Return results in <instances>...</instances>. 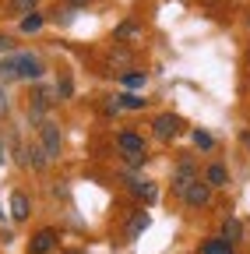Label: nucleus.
I'll return each instance as SVG.
<instances>
[{"instance_id": "obj_1", "label": "nucleus", "mask_w": 250, "mask_h": 254, "mask_svg": "<svg viewBox=\"0 0 250 254\" xmlns=\"http://www.w3.org/2000/svg\"><path fill=\"white\" fill-rule=\"evenodd\" d=\"M0 78L14 81V78H28V81H39L43 78V60L36 53H14L0 60Z\"/></svg>"}, {"instance_id": "obj_2", "label": "nucleus", "mask_w": 250, "mask_h": 254, "mask_svg": "<svg viewBox=\"0 0 250 254\" xmlns=\"http://www.w3.org/2000/svg\"><path fill=\"white\" fill-rule=\"evenodd\" d=\"M116 148H120V155H123V163L134 166V170L148 163V145H145V138L134 134V131H123V134L116 138Z\"/></svg>"}, {"instance_id": "obj_3", "label": "nucleus", "mask_w": 250, "mask_h": 254, "mask_svg": "<svg viewBox=\"0 0 250 254\" xmlns=\"http://www.w3.org/2000/svg\"><path fill=\"white\" fill-rule=\"evenodd\" d=\"M39 148L46 152V159H60V148H64V138H60V127L53 120L39 124Z\"/></svg>"}, {"instance_id": "obj_4", "label": "nucleus", "mask_w": 250, "mask_h": 254, "mask_svg": "<svg viewBox=\"0 0 250 254\" xmlns=\"http://www.w3.org/2000/svg\"><path fill=\"white\" fill-rule=\"evenodd\" d=\"M183 117H176V113H162V117H155V124H151V134L159 138V141H173L180 131H183Z\"/></svg>"}, {"instance_id": "obj_5", "label": "nucleus", "mask_w": 250, "mask_h": 254, "mask_svg": "<svg viewBox=\"0 0 250 254\" xmlns=\"http://www.w3.org/2000/svg\"><path fill=\"white\" fill-rule=\"evenodd\" d=\"M183 201L191 205V208H204V205L211 201V187H208V184H204V180L198 177V180H194L191 187L183 190Z\"/></svg>"}, {"instance_id": "obj_6", "label": "nucleus", "mask_w": 250, "mask_h": 254, "mask_svg": "<svg viewBox=\"0 0 250 254\" xmlns=\"http://www.w3.org/2000/svg\"><path fill=\"white\" fill-rule=\"evenodd\" d=\"M148 222H151V215H148L145 208H138V212L127 219V226H123V244H134V240L148 230Z\"/></svg>"}, {"instance_id": "obj_7", "label": "nucleus", "mask_w": 250, "mask_h": 254, "mask_svg": "<svg viewBox=\"0 0 250 254\" xmlns=\"http://www.w3.org/2000/svg\"><path fill=\"white\" fill-rule=\"evenodd\" d=\"M56 240H60L56 230L46 226V230H39L32 240H28V254H53V251H56Z\"/></svg>"}, {"instance_id": "obj_8", "label": "nucleus", "mask_w": 250, "mask_h": 254, "mask_svg": "<svg viewBox=\"0 0 250 254\" xmlns=\"http://www.w3.org/2000/svg\"><path fill=\"white\" fill-rule=\"evenodd\" d=\"M127 190L134 198H141L145 205H151L155 198H159V187H155L151 180H141V177H134V180H127Z\"/></svg>"}, {"instance_id": "obj_9", "label": "nucleus", "mask_w": 250, "mask_h": 254, "mask_svg": "<svg viewBox=\"0 0 250 254\" xmlns=\"http://www.w3.org/2000/svg\"><path fill=\"white\" fill-rule=\"evenodd\" d=\"M194 180H198V166H194V163H180V170H176V177H173V194L183 198V190L191 187Z\"/></svg>"}, {"instance_id": "obj_10", "label": "nucleus", "mask_w": 250, "mask_h": 254, "mask_svg": "<svg viewBox=\"0 0 250 254\" xmlns=\"http://www.w3.org/2000/svg\"><path fill=\"white\" fill-rule=\"evenodd\" d=\"M28 215H32V201H28V194L14 190V194H11V219L14 222H25Z\"/></svg>"}, {"instance_id": "obj_11", "label": "nucleus", "mask_w": 250, "mask_h": 254, "mask_svg": "<svg viewBox=\"0 0 250 254\" xmlns=\"http://www.w3.org/2000/svg\"><path fill=\"white\" fill-rule=\"evenodd\" d=\"M204 184H208V187H226V184H229V170H226L222 163H211V166L204 170Z\"/></svg>"}, {"instance_id": "obj_12", "label": "nucleus", "mask_w": 250, "mask_h": 254, "mask_svg": "<svg viewBox=\"0 0 250 254\" xmlns=\"http://www.w3.org/2000/svg\"><path fill=\"white\" fill-rule=\"evenodd\" d=\"M218 237H222L226 244H240V240H243V222H240V219H233V215H229V219H222V233H218Z\"/></svg>"}, {"instance_id": "obj_13", "label": "nucleus", "mask_w": 250, "mask_h": 254, "mask_svg": "<svg viewBox=\"0 0 250 254\" xmlns=\"http://www.w3.org/2000/svg\"><path fill=\"white\" fill-rule=\"evenodd\" d=\"M145 81H148V74H145V71H120V85L127 88V92L145 88Z\"/></svg>"}, {"instance_id": "obj_14", "label": "nucleus", "mask_w": 250, "mask_h": 254, "mask_svg": "<svg viewBox=\"0 0 250 254\" xmlns=\"http://www.w3.org/2000/svg\"><path fill=\"white\" fill-rule=\"evenodd\" d=\"M201 254H236V251H233V244H226L222 237H208V240L201 244Z\"/></svg>"}, {"instance_id": "obj_15", "label": "nucleus", "mask_w": 250, "mask_h": 254, "mask_svg": "<svg viewBox=\"0 0 250 254\" xmlns=\"http://www.w3.org/2000/svg\"><path fill=\"white\" fill-rule=\"evenodd\" d=\"M116 99H120V106H123V110H145V103H148L145 95H138V92H120Z\"/></svg>"}, {"instance_id": "obj_16", "label": "nucleus", "mask_w": 250, "mask_h": 254, "mask_svg": "<svg viewBox=\"0 0 250 254\" xmlns=\"http://www.w3.org/2000/svg\"><path fill=\"white\" fill-rule=\"evenodd\" d=\"M134 36H141L138 21H123V25H116V32H113V39H116V43H123V39H134Z\"/></svg>"}, {"instance_id": "obj_17", "label": "nucleus", "mask_w": 250, "mask_h": 254, "mask_svg": "<svg viewBox=\"0 0 250 254\" xmlns=\"http://www.w3.org/2000/svg\"><path fill=\"white\" fill-rule=\"evenodd\" d=\"M39 0H7V11L11 14H32Z\"/></svg>"}, {"instance_id": "obj_18", "label": "nucleus", "mask_w": 250, "mask_h": 254, "mask_svg": "<svg viewBox=\"0 0 250 254\" xmlns=\"http://www.w3.org/2000/svg\"><path fill=\"white\" fill-rule=\"evenodd\" d=\"M43 21H46V18H43L39 11L25 14V18H21V32H39V28H43Z\"/></svg>"}, {"instance_id": "obj_19", "label": "nucleus", "mask_w": 250, "mask_h": 254, "mask_svg": "<svg viewBox=\"0 0 250 254\" xmlns=\"http://www.w3.org/2000/svg\"><path fill=\"white\" fill-rule=\"evenodd\" d=\"M71 92H74V81H71V74H64L56 81V95H60V99H71Z\"/></svg>"}, {"instance_id": "obj_20", "label": "nucleus", "mask_w": 250, "mask_h": 254, "mask_svg": "<svg viewBox=\"0 0 250 254\" xmlns=\"http://www.w3.org/2000/svg\"><path fill=\"white\" fill-rule=\"evenodd\" d=\"M194 145H198V148H215V138H211L208 131H194Z\"/></svg>"}, {"instance_id": "obj_21", "label": "nucleus", "mask_w": 250, "mask_h": 254, "mask_svg": "<svg viewBox=\"0 0 250 254\" xmlns=\"http://www.w3.org/2000/svg\"><path fill=\"white\" fill-rule=\"evenodd\" d=\"M74 14H78L74 7H64V11H56V21H60V25H71V21H74Z\"/></svg>"}, {"instance_id": "obj_22", "label": "nucleus", "mask_w": 250, "mask_h": 254, "mask_svg": "<svg viewBox=\"0 0 250 254\" xmlns=\"http://www.w3.org/2000/svg\"><path fill=\"white\" fill-rule=\"evenodd\" d=\"M102 110H106V113H109V117H113V113H120V110H123V106H120V99H106V106H102Z\"/></svg>"}, {"instance_id": "obj_23", "label": "nucleus", "mask_w": 250, "mask_h": 254, "mask_svg": "<svg viewBox=\"0 0 250 254\" xmlns=\"http://www.w3.org/2000/svg\"><path fill=\"white\" fill-rule=\"evenodd\" d=\"M0 113H7V92L0 88Z\"/></svg>"}, {"instance_id": "obj_24", "label": "nucleus", "mask_w": 250, "mask_h": 254, "mask_svg": "<svg viewBox=\"0 0 250 254\" xmlns=\"http://www.w3.org/2000/svg\"><path fill=\"white\" fill-rule=\"evenodd\" d=\"M85 4H88V0H67V7H74V11H78V7H85Z\"/></svg>"}, {"instance_id": "obj_25", "label": "nucleus", "mask_w": 250, "mask_h": 254, "mask_svg": "<svg viewBox=\"0 0 250 254\" xmlns=\"http://www.w3.org/2000/svg\"><path fill=\"white\" fill-rule=\"evenodd\" d=\"M7 46H11V39H7V36H0V50H7Z\"/></svg>"}, {"instance_id": "obj_26", "label": "nucleus", "mask_w": 250, "mask_h": 254, "mask_svg": "<svg viewBox=\"0 0 250 254\" xmlns=\"http://www.w3.org/2000/svg\"><path fill=\"white\" fill-rule=\"evenodd\" d=\"M0 163H4V141H0Z\"/></svg>"}]
</instances>
